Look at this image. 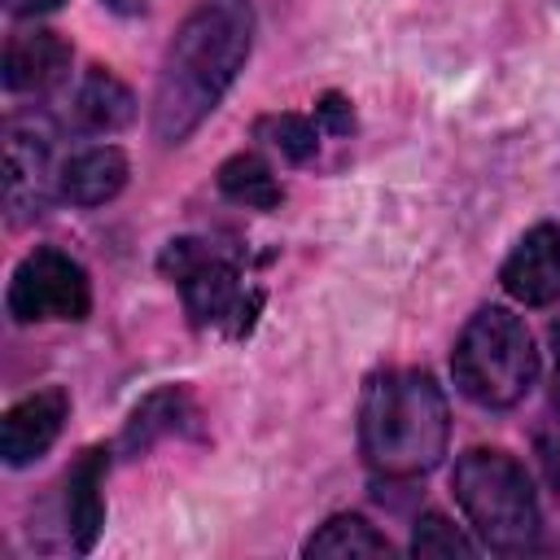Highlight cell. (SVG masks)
Returning a JSON list of instances; mask_svg holds the SVG:
<instances>
[{"label":"cell","instance_id":"obj_1","mask_svg":"<svg viewBox=\"0 0 560 560\" xmlns=\"http://www.w3.org/2000/svg\"><path fill=\"white\" fill-rule=\"evenodd\" d=\"M254 0H197L188 9L153 92V136L162 144H184L219 109L254 52Z\"/></svg>","mask_w":560,"mask_h":560},{"label":"cell","instance_id":"obj_2","mask_svg":"<svg viewBox=\"0 0 560 560\" xmlns=\"http://www.w3.org/2000/svg\"><path fill=\"white\" fill-rule=\"evenodd\" d=\"M451 407L442 385L420 368L376 372L359 402V446L381 477H420L442 464Z\"/></svg>","mask_w":560,"mask_h":560},{"label":"cell","instance_id":"obj_3","mask_svg":"<svg viewBox=\"0 0 560 560\" xmlns=\"http://www.w3.org/2000/svg\"><path fill=\"white\" fill-rule=\"evenodd\" d=\"M455 503L464 508L477 538L499 556H525L542 538V512L525 464L499 446H472L451 472Z\"/></svg>","mask_w":560,"mask_h":560},{"label":"cell","instance_id":"obj_4","mask_svg":"<svg viewBox=\"0 0 560 560\" xmlns=\"http://www.w3.org/2000/svg\"><path fill=\"white\" fill-rule=\"evenodd\" d=\"M451 372L464 398L486 411L516 407L538 381V346L525 319L508 306H481L468 315L451 350Z\"/></svg>","mask_w":560,"mask_h":560},{"label":"cell","instance_id":"obj_5","mask_svg":"<svg viewBox=\"0 0 560 560\" xmlns=\"http://www.w3.org/2000/svg\"><path fill=\"white\" fill-rule=\"evenodd\" d=\"M4 302L18 324H48V319L79 324L92 311V284H88V271L79 258L61 254L52 245H39L13 267Z\"/></svg>","mask_w":560,"mask_h":560},{"label":"cell","instance_id":"obj_6","mask_svg":"<svg viewBox=\"0 0 560 560\" xmlns=\"http://www.w3.org/2000/svg\"><path fill=\"white\" fill-rule=\"evenodd\" d=\"M158 271L179 289L192 328H214L241 311V271L210 241L179 236L162 249Z\"/></svg>","mask_w":560,"mask_h":560},{"label":"cell","instance_id":"obj_7","mask_svg":"<svg viewBox=\"0 0 560 560\" xmlns=\"http://www.w3.org/2000/svg\"><path fill=\"white\" fill-rule=\"evenodd\" d=\"M66 416H70V394L61 385L35 389L22 402H13L4 411V420H0V455H4V464L9 468L35 464L61 438Z\"/></svg>","mask_w":560,"mask_h":560},{"label":"cell","instance_id":"obj_8","mask_svg":"<svg viewBox=\"0 0 560 560\" xmlns=\"http://www.w3.org/2000/svg\"><path fill=\"white\" fill-rule=\"evenodd\" d=\"M499 284L521 306H551L560 298V228L534 223L503 258Z\"/></svg>","mask_w":560,"mask_h":560},{"label":"cell","instance_id":"obj_9","mask_svg":"<svg viewBox=\"0 0 560 560\" xmlns=\"http://www.w3.org/2000/svg\"><path fill=\"white\" fill-rule=\"evenodd\" d=\"M105 472H109V451L88 446L66 472V529L79 551H92L101 529H105Z\"/></svg>","mask_w":560,"mask_h":560},{"label":"cell","instance_id":"obj_10","mask_svg":"<svg viewBox=\"0 0 560 560\" xmlns=\"http://www.w3.org/2000/svg\"><path fill=\"white\" fill-rule=\"evenodd\" d=\"M70 44L57 31H18L4 44V88L9 92H48L70 70Z\"/></svg>","mask_w":560,"mask_h":560},{"label":"cell","instance_id":"obj_11","mask_svg":"<svg viewBox=\"0 0 560 560\" xmlns=\"http://www.w3.org/2000/svg\"><path fill=\"white\" fill-rule=\"evenodd\" d=\"M131 166H127V153L118 144H92V149H79L61 162L57 171V192L70 201V206H105L122 192Z\"/></svg>","mask_w":560,"mask_h":560},{"label":"cell","instance_id":"obj_12","mask_svg":"<svg viewBox=\"0 0 560 560\" xmlns=\"http://www.w3.org/2000/svg\"><path fill=\"white\" fill-rule=\"evenodd\" d=\"M197 402L184 385H166V389H153L149 398L136 402V411L127 416L122 424V451L127 455H144L158 438H179V433H197Z\"/></svg>","mask_w":560,"mask_h":560},{"label":"cell","instance_id":"obj_13","mask_svg":"<svg viewBox=\"0 0 560 560\" xmlns=\"http://www.w3.org/2000/svg\"><path fill=\"white\" fill-rule=\"evenodd\" d=\"M48 171V136L44 131H26V122H9V140H4V197L9 210H39L44 206V175Z\"/></svg>","mask_w":560,"mask_h":560},{"label":"cell","instance_id":"obj_14","mask_svg":"<svg viewBox=\"0 0 560 560\" xmlns=\"http://www.w3.org/2000/svg\"><path fill=\"white\" fill-rule=\"evenodd\" d=\"M70 109H74V122H79L83 131L109 136V131H118V127H127V122L136 118V96H131V88H127L118 74H109L105 66H92V70L79 79Z\"/></svg>","mask_w":560,"mask_h":560},{"label":"cell","instance_id":"obj_15","mask_svg":"<svg viewBox=\"0 0 560 560\" xmlns=\"http://www.w3.org/2000/svg\"><path fill=\"white\" fill-rule=\"evenodd\" d=\"M394 551V542L372 525V521H363V516H354V512H337V516H328L311 538H306V547H302V556H328V560H359V556H389Z\"/></svg>","mask_w":560,"mask_h":560},{"label":"cell","instance_id":"obj_16","mask_svg":"<svg viewBox=\"0 0 560 560\" xmlns=\"http://www.w3.org/2000/svg\"><path fill=\"white\" fill-rule=\"evenodd\" d=\"M219 192L236 206H249V210H276L284 201V188L276 179V171L258 158V153H232L219 175H214Z\"/></svg>","mask_w":560,"mask_h":560},{"label":"cell","instance_id":"obj_17","mask_svg":"<svg viewBox=\"0 0 560 560\" xmlns=\"http://www.w3.org/2000/svg\"><path fill=\"white\" fill-rule=\"evenodd\" d=\"M258 136H267V144H276L289 162H306L319 149V122L306 114H271L258 122Z\"/></svg>","mask_w":560,"mask_h":560},{"label":"cell","instance_id":"obj_18","mask_svg":"<svg viewBox=\"0 0 560 560\" xmlns=\"http://www.w3.org/2000/svg\"><path fill=\"white\" fill-rule=\"evenodd\" d=\"M411 551L416 556H442V560H472L477 556V547L442 516V512H424L420 521H416V529H411Z\"/></svg>","mask_w":560,"mask_h":560},{"label":"cell","instance_id":"obj_19","mask_svg":"<svg viewBox=\"0 0 560 560\" xmlns=\"http://www.w3.org/2000/svg\"><path fill=\"white\" fill-rule=\"evenodd\" d=\"M315 122H319V131H328V136H350V131H354V109H350V101H346L341 92H324V96L315 101Z\"/></svg>","mask_w":560,"mask_h":560},{"label":"cell","instance_id":"obj_20","mask_svg":"<svg viewBox=\"0 0 560 560\" xmlns=\"http://www.w3.org/2000/svg\"><path fill=\"white\" fill-rule=\"evenodd\" d=\"M551 354H556V363H551V411H556V420H560V324H551Z\"/></svg>","mask_w":560,"mask_h":560},{"label":"cell","instance_id":"obj_21","mask_svg":"<svg viewBox=\"0 0 560 560\" xmlns=\"http://www.w3.org/2000/svg\"><path fill=\"white\" fill-rule=\"evenodd\" d=\"M4 4H9V13H18V18H35V13L61 9V0H4Z\"/></svg>","mask_w":560,"mask_h":560},{"label":"cell","instance_id":"obj_22","mask_svg":"<svg viewBox=\"0 0 560 560\" xmlns=\"http://www.w3.org/2000/svg\"><path fill=\"white\" fill-rule=\"evenodd\" d=\"M105 9H114V13H144L149 9V0H101Z\"/></svg>","mask_w":560,"mask_h":560}]
</instances>
